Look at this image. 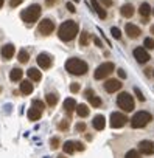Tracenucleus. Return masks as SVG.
Segmentation results:
<instances>
[{
  "label": "nucleus",
  "mask_w": 154,
  "mask_h": 158,
  "mask_svg": "<svg viewBox=\"0 0 154 158\" xmlns=\"http://www.w3.org/2000/svg\"><path fill=\"white\" fill-rule=\"evenodd\" d=\"M90 3H92V6H94V10H95V13L100 16V19H106V11H104V8H101L100 6V3H98V0H90Z\"/></svg>",
  "instance_id": "aec40b11"
},
{
  "label": "nucleus",
  "mask_w": 154,
  "mask_h": 158,
  "mask_svg": "<svg viewBox=\"0 0 154 158\" xmlns=\"http://www.w3.org/2000/svg\"><path fill=\"white\" fill-rule=\"evenodd\" d=\"M100 2H101L104 6H111V5H112V0H100Z\"/></svg>",
  "instance_id": "37998d69"
},
{
  "label": "nucleus",
  "mask_w": 154,
  "mask_h": 158,
  "mask_svg": "<svg viewBox=\"0 0 154 158\" xmlns=\"http://www.w3.org/2000/svg\"><path fill=\"white\" fill-rule=\"evenodd\" d=\"M0 53H2V57L5 60H10V59H13V56L16 53V47L13 44H7V45L2 47V51H0Z\"/></svg>",
  "instance_id": "ddd939ff"
},
{
  "label": "nucleus",
  "mask_w": 154,
  "mask_h": 158,
  "mask_svg": "<svg viewBox=\"0 0 154 158\" xmlns=\"http://www.w3.org/2000/svg\"><path fill=\"white\" fill-rule=\"evenodd\" d=\"M134 93H135V96L139 98V101H145V96H143V93H142V92H140L137 87L134 89Z\"/></svg>",
  "instance_id": "f704fd0d"
},
{
  "label": "nucleus",
  "mask_w": 154,
  "mask_h": 158,
  "mask_svg": "<svg viewBox=\"0 0 154 158\" xmlns=\"http://www.w3.org/2000/svg\"><path fill=\"white\" fill-rule=\"evenodd\" d=\"M120 13H121V16L123 17H132L134 16V13H135V10H134V6L131 5V3H126V5H123L121 6V10H120Z\"/></svg>",
  "instance_id": "f3484780"
},
{
  "label": "nucleus",
  "mask_w": 154,
  "mask_h": 158,
  "mask_svg": "<svg viewBox=\"0 0 154 158\" xmlns=\"http://www.w3.org/2000/svg\"><path fill=\"white\" fill-rule=\"evenodd\" d=\"M152 121V116H151V113H148V112H137L132 118H131V126L134 127V129H142V127H145V126H148L149 123Z\"/></svg>",
  "instance_id": "20e7f679"
},
{
  "label": "nucleus",
  "mask_w": 154,
  "mask_h": 158,
  "mask_svg": "<svg viewBox=\"0 0 154 158\" xmlns=\"http://www.w3.org/2000/svg\"><path fill=\"white\" fill-rule=\"evenodd\" d=\"M132 54H134V57L137 59L139 64H145V62L149 60V53H148L146 48H143V47H137V48H134Z\"/></svg>",
  "instance_id": "1a4fd4ad"
},
{
  "label": "nucleus",
  "mask_w": 154,
  "mask_h": 158,
  "mask_svg": "<svg viewBox=\"0 0 154 158\" xmlns=\"http://www.w3.org/2000/svg\"><path fill=\"white\" fill-rule=\"evenodd\" d=\"M36 60H37V65H39L41 68H44V70L50 68L51 64H53V57H51L50 54H47V53H41V54H37Z\"/></svg>",
  "instance_id": "9d476101"
},
{
  "label": "nucleus",
  "mask_w": 154,
  "mask_h": 158,
  "mask_svg": "<svg viewBox=\"0 0 154 158\" xmlns=\"http://www.w3.org/2000/svg\"><path fill=\"white\" fill-rule=\"evenodd\" d=\"M58 146H59V139H58V138H53V139H51V147H53V149H58Z\"/></svg>",
  "instance_id": "ea45409f"
},
{
  "label": "nucleus",
  "mask_w": 154,
  "mask_h": 158,
  "mask_svg": "<svg viewBox=\"0 0 154 158\" xmlns=\"http://www.w3.org/2000/svg\"><path fill=\"white\" fill-rule=\"evenodd\" d=\"M41 116H42V110H39V109L31 106V109L28 110V119L30 121H39Z\"/></svg>",
  "instance_id": "a211bd4d"
},
{
  "label": "nucleus",
  "mask_w": 154,
  "mask_h": 158,
  "mask_svg": "<svg viewBox=\"0 0 154 158\" xmlns=\"http://www.w3.org/2000/svg\"><path fill=\"white\" fill-rule=\"evenodd\" d=\"M22 76H24V71L20 70V68H13L11 71H10V79L13 82H17V81H20L22 79Z\"/></svg>",
  "instance_id": "412c9836"
},
{
  "label": "nucleus",
  "mask_w": 154,
  "mask_h": 158,
  "mask_svg": "<svg viewBox=\"0 0 154 158\" xmlns=\"http://www.w3.org/2000/svg\"><path fill=\"white\" fill-rule=\"evenodd\" d=\"M139 150L143 155H152L154 153V143L149 139H143L139 143Z\"/></svg>",
  "instance_id": "9b49d317"
},
{
  "label": "nucleus",
  "mask_w": 154,
  "mask_h": 158,
  "mask_svg": "<svg viewBox=\"0 0 154 158\" xmlns=\"http://www.w3.org/2000/svg\"><path fill=\"white\" fill-rule=\"evenodd\" d=\"M117 106H118L123 112H132V110H134V98H132L129 93L123 92V93H120L118 98H117Z\"/></svg>",
  "instance_id": "39448f33"
},
{
  "label": "nucleus",
  "mask_w": 154,
  "mask_h": 158,
  "mask_svg": "<svg viewBox=\"0 0 154 158\" xmlns=\"http://www.w3.org/2000/svg\"><path fill=\"white\" fill-rule=\"evenodd\" d=\"M70 92H72V93L80 92V84H78V82H73V84L70 85Z\"/></svg>",
  "instance_id": "72a5a7b5"
},
{
  "label": "nucleus",
  "mask_w": 154,
  "mask_h": 158,
  "mask_svg": "<svg viewBox=\"0 0 154 158\" xmlns=\"http://www.w3.org/2000/svg\"><path fill=\"white\" fill-rule=\"evenodd\" d=\"M125 158H140V153L137 152V150H128L126 152V155H125Z\"/></svg>",
  "instance_id": "473e14b6"
},
{
  "label": "nucleus",
  "mask_w": 154,
  "mask_h": 158,
  "mask_svg": "<svg viewBox=\"0 0 154 158\" xmlns=\"http://www.w3.org/2000/svg\"><path fill=\"white\" fill-rule=\"evenodd\" d=\"M128 121H129V119L126 118L125 113L114 112V113H111V121H109V124H111L112 129H120V127H123Z\"/></svg>",
  "instance_id": "0eeeda50"
},
{
  "label": "nucleus",
  "mask_w": 154,
  "mask_h": 158,
  "mask_svg": "<svg viewBox=\"0 0 154 158\" xmlns=\"http://www.w3.org/2000/svg\"><path fill=\"white\" fill-rule=\"evenodd\" d=\"M84 96H86V98H87V99H89V98H90V96H94V92H92V90H90V89H87V90H86V92H84Z\"/></svg>",
  "instance_id": "a19ab883"
},
{
  "label": "nucleus",
  "mask_w": 154,
  "mask_h": 158,
  "mask_svg": "<svg viewBox=\"0 0 154 158\" xmlns=\"http://www.w3.org/2000/svg\"><path fill=\"white\" fill-rule=\"evenodd\" d=\"M94 42H95V45L101 47V42H100V39H98V37H95V39H94Z\"/></svg>",
  "instance_id": "a18cd8bd"
},
{
  "label": "nucleus",
  "mask_w": 154,
  "mask_h": 158,
  "mask_svg": "<svg viewBox=\"0 0 154 158\" xmlns=\"http://www.w3.org/2000/svg\"><path fill=\"white\" fill-rule=\"evenodd\" d=\"M3 2H5V0H0V8H2V6H3Z\"/></svg>",
  "instance_id": "de8ad7c7"
},
{
  "label": "nucleus",
  "mask_w": 154,
  "mask_h": 158,
  "mask_svg": "<svg viewBox=\"0 0 154 158\" xmlns=\"http://www.w3.org/2000/svg\"><path fill=\"white\" fill-rule=\"evenodd\" d=\"M125 31H126V34H128L131 39H137V37L142 34V30H140L137 25H134V23H128V25L125 27Z\"/></svg>",
  "instance_id": "4468645a"
},
{
  "label": "nucleus",
  "mask_w": 154,
  "mask_h": 158,
  "mask_svg": "<svg viewBox=\"0 0 154 158\" xmlns=\"http://www.w3.org/2000/svg\"><path fill=\"white\" fill-rule=\"evenodd\" d=\"M45 2H47V5H53V3L56 2V0H45Z\"/></svg>",
  "instance_id": "49530a36"
},
{
  "label": "nucleus",
  "mask_w": 154,
  "mask_h": 158,
  "mask_svg": "<svg viewBox=\"0 0 154 158\" xmlns=\"http://www.w3.org/2000/svg\"><path fill=\"white\" fill-rule=\"evenodd\" d=\"M65 70L70 73V74H75V76H83L87 73L89 70V65L87 62L78 59V57H72L65 62Z\"/></svg>",
  "instance_id": "f03ea898"
},
{
  "label": "nucleus",
  "mask_w": 154,
  "mask_h": 158,
  "mask_svg": "<svg viewBox=\"0 0 154 158\" xmlns=\"http://www.w3.org/2000/svg\"><path fill=\"white\" fill-rule=\"evenodd\" d=\"M76 113H78V116L81 118H86L89 115V109L86 104H76Z\"/></svg>",
  "instance_id": "5701e85b"
},
{
  "label": "nucleus",
  "mask_w": 154,
  "mask_h": 158,
  "mask_svg": "<svg viewBox=\"0 0 154 158\" xmlns=\"http://www.w3.org/2000/svg\"><path fill=\"white\" fill-rule=\"evenodd\" d=\"M67 127H68V123H67V121H62V123L58 124V129H59V130H65Z\"/></svg>",
  "instance_id": "e433bc0d"
},
{
  "label": "nucleus",
  "mask_w": 154,
  "mask_h": 158,
  "mask_svg": "<svg viewBox=\"0 0 154 158\" xmlns=\"http://www.w3.org/2000/svg\"><path fill=\"white\" fill-rule=\"evenodd\" d=\"M139 13H140V16H142L143 19H146V17L151 14V6H149L148 3H142L140 8H139Z\"/></svg>",
  "instance_id": "b1692460"
},
{
  "label": "nucleus",
  "mask_w": 154,
  "mask_h": 158,
  "mask_svg": "<svg viewBox=\"0 0 154 158\" xmlns=\"http://www.w3.org/2000/svg\"><path fill=\"white\" fill-rule=\"evenodd\" d=\"M58 158H64V156H58Z\"/></svg>",
  "instance_id": "09e8293b"
},
{
  "label": "nucleus",
  "mask_w": 154,
  "mask_h": 158,
  "mask_svg": "<svg viewBox=\"0 0 154 158\" xmlns=\"http://www.w3.org/2000/svg\"><path fill=\"white\" fill-rule=\"evenodd\" d=\"M27 74H28V77L31 79V81H34V82H39L41 79H42V73H41L36 67H31V68L27 71Z\"/></svg>",
  "instance_id": "dca6fc26"
},
{
  "label": "nucleus",
  "mask_w": 154,
  "mask_h": 158,
  "mask_svg": "<svg viewBox=\"0 0 154 158\" xmlns=\"http://www.w3.org/2000/svg\"><path fill=\"white\" fill-rule=\"evenodd\" d=\"M28 59H30L28 51H27V50H20V51H19V62H20V64H27Z\"/></svg>",
  "instance_id": "cd10ccee"
},
{
  "label": "nucleus",
  "mask_w": 154,
  "mask_h": 158,
  "mask_svg": "<svg viewBox=\"0 0 154 158\" xmlns=\"http://www.w3.org/2000/svg\"><path fill=\"white\" fill-rule=\"evenodd\" d=\"M111 34H112L114 39H121V31H120L117 27H112V28H111Z\"/></svg>",
  "instance_id": "7c9ffc66"
},
{
  "label": "nucleus",
  "mask_w": 154,
  "mask_h": 158,
  "mask_svg": "<svg viewBox=\"0 0 154 158\" xmlns=\"http://www.w3.org/2000/svg\"><path fill=\"white\" fill-rule=\"evenodd\" d=\"M117 73H118V76H120V77H126V71H125V70H121V68H120Z\"/></svg>",
  "instance_id": "c03bdc74"
},
{
  "label": "nucleus",
  "mask_w": 154,
  "mask_h": 158,
  "mask_svg": "<svg viewBox=\"0 0 154 158\" xmlns=\"http://www.w3.org/2000/svg\"><path fill=\"white\" fill-rule=\"evenodd\" d=\"M152 76H154V73H152Z\"/></svg>",
  "instance_id": "5fc2aeb1"
},
{
  "label": "nucleus",
  "mask_w": 154,
  "mask_h": 158,
  "mask_svg": "<svg viewBox=\"0 0 154 158\" xmlns=\"http://www.w3.org/2000/svg\"><path fill=\"white\" fill-rule=\"evenodd\" d=\"M89 101H90V104H92V107H100L101 106V98L100 96H90L89 98Z\"/></svg>",
  "instance_id": "c85d7f7f"
},
{
  "label": "nucleus",
  "mask_w": 154,
  "mask_h": 158,
  "mask_svg": "<svg viewBox=\"0 0 154 158\" xmlns=\"http://www.w3.org/2000/svg\"><path fill=\"white\" fill-rule=\"evenodd\" d=\"M114 70H115V65H114L112 62H104V64H101V65L97 67V70H95V73H94V77L97 79V81H100V79L108 77Z\"/></svg>",
  "instance_id": "423d86ee"
},
{
  "label": "nucleus",
  "mask_w": 154,
  "mask_h": 158,
  "mask_svg": "<svg viewBox=\"0 0 154 158\" xmlns=\"http://www.w3.org/2000/svg\"><path fill=\"white\" fill-rule=\"evenodd\" d=\"M76 130H78V132H84L86 130V124L84 123H78V124H76Z\"/></svg>",
  "instance_id": "4c0bfd02"
},
{
  "label": "nucleus",
  "mask_w": 154,
  "mask_h": 158,
  "mask_svg": "<svg viewBox=\"0 0 154 158\" xmlns=\"http://www.w3.org/2000/svg\"><path fill=\"white\" fill-rule=\"evenodd\" d=\"M92 124H94V129H95V130H103L104 126H106V118H104L103 115H97V116L94 118Z\"/></svg>",
  "instance_id": "2eb2a0df"
},
{
  "label": "nucleus",
  "mask_w": 154,
  "mask_h": 158,
  "mask_svg": "<svg viewBox=\"0 0 154 158\" xmlns=\"http://www.w3.org/2000/svg\"><path fill=\"white\" fill-rule=\"evenodd\" d=\"M62 149H64V152H65V153H68V155H70V153H73V152H75V143H73V141H65V143H64V146H62Z\"/></svg>",
  "instance_id": "bb28decb"
},
{
  "label": "nucleus",
  "mask_w": 154,
  "mask_h": 158,
  "mask_svg": "<svg viewBox=\"0 0 154 158\" xmlns=\"http://www.w3.org/2000/svg\"><path fill=\"white\" fill-rule=\"evenodd\" d=\"M89 40H90V34L87 31H83L81 36H80V45L81 47H87L89 45Z\"/></svg>",
  "instance_id": "a878e982"
},
{
  "label": "nucleus",
  "mask_w": 154,
  "mask_h": 158,
  "mask_svg": "<svg viewBox=\"0 0 154 158\" xmlns=\"http://www.w3.org/2000/svg\"><path fill=\"white\" fill-rule=\"evenodd\" d=\"M37 30H39V33H41L42 36H48V34H51L53 30H55V22H53L51 19H44V20H41Z\"/></svg>",
  "instance_id": "6e6552de"
},
{
  "label": "nucleus",
  "mask_w": 154,
  "mask_h": 158,
  "mask_svg": "<svg viewBox=\"0 0 154 158\" xmlns=\"http://www.w3.org/2000/svg\"><path fill=\"white\" fill-rule=\"evenodd\" d=\"M75 2H80V0H75Z\"/></svg>",
  "instance_id": "3c124183"
},
{
  "label": "nucleus",
  "mask_w": 154,
  "mask_h": 158,
  "mask_svg": "<svg viewBox=\"0 0 154 158\" xmlns=\"http://www.w3.org/2000/svg\"><path fill=\"white\" fill-rule=\"evenodd\" d=\"M22 2H24V0H10V6H11V8H16V6H19Z\"/></svg>",
  "instance_id": "c9c22d12"
},
{
  "label": "nucleus",
  "mask_w": 154,
  "mask_h": 158,
  "mask_svg": "<svg viewBox=\"0 0 154 158\" xmlns=\"http://www.w3.org/2000/svg\"><path fill=\"white\" fill-rule=\"evenodd\" d=\"M33 84H31V81H22L20 82V92L24 93V95H31L33 93Z\"/></svg>",
  "instance_id": "6ab92c4d"
},
{
  "label": "nucleus",
  "mask_w": 154,
  "mask_h": 158,
  "mask_svg": "<svg viewBox=\"0 0 154 158\" xmlns=\"http://www.w3.org/2000/svg\"><path fill=\"white\" fill-rule=\"evenodd\" d=\"M143 47H145V48H148V50H154V39L146 37V39L143 40Z\"/></svg>",
  "instance_id": "c756f323"
},
{
  "label": "nucleus",
  "mask_w": 154,
  "mask_h": 158,
  "mask_svg": "<svg viewBox=\"0 0 154 158\" xmlns=\"http://www.w3.org/2000/svg\"><path fill=\"white\" fill-rule=\"evenodd\" d=\"M80 31V25L76 23L75 20H65L62 22V25L58 30V36L62 42H70L75 39V36L78 34Z\"/></svg>",
  "instance_id": "f257e3e1"
},
{
  "label": "nucleus",
  "mask_w": 154,
  "mask_h": 158,
  "mask_svg": "<svg viewBox=\"0 0 154 158\" xmlns=\"http://www.w3.org/2000/svg\"><path fill=\"white\" fill-rule=\"evenodd\" d=\"M31 106H33V107H36V109H39V110H42V112H44V109H45L44 102H42V101H39V99H33Z\"/></svg>",
  "instance_id": "2f4dec72"
},
{
  "label": "nucleus",
  "mask_w": 154,
  "mask_h": 158,
  "mask_svg": "<svg viewBox=\"0 0 154 158\" xmlns=\"http://www.w3.org/2000/svg\"><path fill=\"white\" fill-rule=\"evenodd\" d=\"M45 101H47V104L50 107H55L56 102H58V95L56 93H47L45 95Z\"/></svg>",
  "instance_id": "393cba45"
},
{
  "label": "nucleus",
  "mask_w": 154,
  "mask_h": 158,
  "mask_svg": "<svg viewBox=\"0 0 154 158\" xmlns=\"http://www.w3.org/2000/svg\"><path fill=\"white\" fill-rule=\"evenodd\" d=\"M0 92H2V87H0Z\"/></svg>",
  "instance_id": "603ef678"
},
{
  "label": "nucleus",
  "mask_w": 154,
  "mask_h": 158,
  "mask_svg": "<svg viewBox=\"0 0 154 158\" xmlns=\"http://www.w3.org/2000/svg\"><path fill=\"white\" fill-rule=\"evenodd\" d=\"M152 14H154V10H152Z\"/></svg>",
  "instance_id": "864d4df0"
},
{
  "label": "nucleus",
  "mask_w": 154,
  "mask_h": 158,
  "mask_svg": "<svg viewBox=\"0 0 154 158\" xmlns=\"http://www.w3.org/2000/svg\"><path fill=\"white\" fill-rule=\"evenodd\" d=\"M41 13H42V8H41L37 3H34V5H30L27 10H24V11L20 13V17H22L24 22L33 23V22H36V20L41 17Z\"/></svg>",
  "instance_id": "7ed1b4c3"
},
{
  "label": "nucleus",
  "mask_w": 154,
  "mask_h": 158,
  "mask_svg": "<svg viewBox=\"0 0 154 158\" xmlns=\"http://www.w3.org/2000/svg\"><path fill=\"white\" fill-rule=\"evenodd\" d=\"M75 150H84V146H83V143H75Z\"/></svg>",
  "instance_id": "58836bf2"
},
{
  "label": "nucleus",
  "mask_w": 154,
  "mask_h": 158,
  "mask_svg": "<svg viewBox=\"0 0 154 158\" xmlns=\"http://www.w3.org/2000/svg\"><path fill=\"white\" fill-rule=\"evenodd\" d=\"M64 109H65L67 113H72V112L76 109V102H75V99H73V98H67V99L64 101Z\"/></svg>",
  "instance_id": "4be33fe9"
},
{
  "label": "nucleus",
  "mask_w": 154,
  "mask_h": 158,
  "mask_svg": "<svg viewBox=\"0 0 154 158\" xmlns=\"http://www.w3.org/2000/svg\"><path fill=\"white\" fill-rule=\"evenodd\" d=\"M65 6H67V10H68L70 13H75V5H73V3H67Z\"/></svg>",
  "instance_id": "79ce46f5"
},
{
  "label": "nucleus",
  "mask_w": 154,
  "mask_h": 158,
  "mask_svg": "<svg viewBox=\"0 0 154 158\" xmlns=\"http://www.w3.org/2000/svg\"><path fill=\"white\" fill-rule=\"evenodd\" d=\"M121 89V82L118 81V79H108V81L104 82V90L108 93H115Z\"/></svg>",
  "instance_id": "f8f14e48"
},
{
  "label": "nucleus",
  "mask_w": 154,
  "mask_h": 158,
  "mask_svg": "<svg viewBox=\"0 0 154 158\" xmlns=\"http://www.w3.org/2000/svg\"><path fill=\"white\" fill-rule=\"evenodd\" d=\"M152 33H154V27H152Z\"/></svg>",
  "instance_id": "8fccbe9b"
}]
</instances>
